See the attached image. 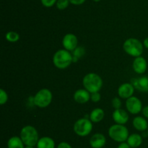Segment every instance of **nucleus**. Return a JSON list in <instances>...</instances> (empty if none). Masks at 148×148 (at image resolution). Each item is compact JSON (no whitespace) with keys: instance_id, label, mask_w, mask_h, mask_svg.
I'll return each instance as SVG.
<instances>
[{"instance_id":"obj_1","label":"nucleus","mask_w":148,"mask_h":148,"mask_svg":"<svg viewBox=\"0 0 148 148\" xmlns=\"http://www.w3.org/2000/svg\"><path fill=\"white\" fill-rule=\"evenodd\" d=\"M103 80L98 74L90 73L86 74L82 79L83 86L90 93L98 92L103 86Z\"/></svg>"},{"instance_id":"obj_2","label":"nucleus","mask_w":148,"mask_h":148,"mask_svg":"<svg viewBox=\"0 0 148 148\" xmlns=\"http://www.w3.org/2000/svg\"><path fill=\"white\" fill-rule=\"evenodd\" d=\"M53 65L56 68L63 70L67 68L73 62V55L66 49L56 51L53 56Z\"/></svg>"},{"instance_id":"obj_3","label":"nucleus","mask_w":148,"mask_h":148,"mask_svg":"<svg viewBox=\"0 0 148 148\" xmlns=\"http://www.w3.org/2000/svg\"><path fill=\"white\" fill-rule=\"evenodd\" d=\"M20 138L25 146L35 147L39 140L38 132L33 126L27 125L20 131Z\"/></svg>"},{"instance_id":"obj_4","label":"nucleus","mask_w":148,"mask_h":148,"mask_svg":"<svg viewBox=\"0 0 148 148\" xmlns=\"http://www.w3.org/2000/svg\"><path fill=\"white\" fill-rule=\"evenodd\" d=\"M123 49L127 55L134 57L141 56L144 50V45L139 39L130 38L124 41Z\"/></svg>"},{"instance_id":"obj_5","label":"nucleus","mask_w":148,"mask_h":148,"mask_svg":"<svg viewBox=\"0 0 148 148\" xmlns=\"http://www.w3.org/2000/svg\"><path fill=\"white\" fill-rule=\"evenodd\" d=\"M108 135L110 138L117 142H124L127 140L129 137V130L124 125H112L108 129Z\"/></svg>"},{"instance_id":"obj_6","label":"nucleus","mask_w":148,"mask_h":148,"mask_svg":"<svg viewBox=\"0 0 148 148\" xmlns=\"http://www.w3.org/2000/svg\"><path fill=\"white\" fill-rule=\"evenodd\" d=\"M74 132L79 136H86L91 133L92 130V122L90 119L82 118L75 123L73 126Z\"/></svg>"},{"instance_id":"obj_7","label":"nucleus","mask_w":148,"mask_h":148,"mask_svg":"<svg viewBox=\"0 0 148 148\" xmlns=\"http://www.w3.org/2000/svg\"><path fill=\"white\" fill-rule=\"evenodd\" d=\"M53 95L51 91L48 89H42L39 90L33 98L35 105L40 108L48 107L51 103Z\"/></svg>"},{"instance_id":"obj_8","label":"nucleus","mask_w":148,"mask_h":148,"mask_svg":"<svg viewBox=\"0 0 148 148\" xmlns=\"http://www.w3.org/2000/svg\"><path fill=\"white\" fill-rule=\"evenodd\" d=\"M126 107L127 111L133 115H137L143 110V103L141 100L137 97H130L126 101Z\"/></svg>"},{"instance_id":"obj_9","label":"nucleus","mask_w":148,"mask_h":148,"mask_svg":"<svg viewBox=\"0 0 148 148\" xmlns=\"http://www.w3.org/2000/svg\"><path fill=\"white\" fill-rule=\"evenodd\" d=\"M78 44L77 37L73 33H66L62 39V46L67 51H74Z\"/></svg>"},{"instance_id":"obj_10","label":"nucleus","mask_w":148,"mask_h":148,"mask_svg":"<svg viewBox=\"0 0 148 148\" xmlns=\"http://www.w3.org/2000/svg\"><path fill=\"white\" fill-rule=\"evenodd\" d=\"M131 83L134 89L140 92H148V76H141L132 78Z\"/></svg>"},{"instance_id":"obj_11","label":"nucleus","mask_w":148,"mask_h":148,"mask_svg":"<svg viewBox=\"0 0 148 148\" xmlns=\"http://www.w3.org/2000/svg\"><path fill=\"white\" fill-rule=\"evenodd\" d=\"M134 87L131 83H124L119 86L118 89V94L122 99H129L132 97L134 93Z\"/></svg>"},{"instance_id":"obj_12","label":"nucleus","mask_w":148,"mask_h":148,"mask_svg":"<svg viewBox=\"0 0 148 148\" xmlns=\"http://www.w3.org/2000/svg\"><path fill=\"white\" fill-rule=\"evenodd\" d=\"M112 118L114 121L117 124L124 125L128 122L129 115L127 112L124 109H116L113 112Z\"/></svg>"},{"instance_id":"obj_13","label":"nucleus","mask_w":148,"mask_h":148,"mask_svg":"<svg viewBox=\"0 0 148 148\" xmlns=\"http://www.w3.org/2000/svg\"><path fill=\"white\" fill-rule=\"evenodd\" d=\"M133 70L138 74H143L146 72L147 68V60L143 57H137L134 58L132 63Z\"/></svg>"},{"instance_id":"obj_14","label":"nucleus","mask_w":148,"mask_h":148,"mask_svg":"<svg viewBox=\"0 0 148 148\" xmlns=\"http://www.w3.org/2000/svg\"><path fill=\"white\" fill-rule=\"evenodd\" d=\"M90 93L85 89H79L74 94V100L79 104H85L90 100Z\"/></svg>"},{"instance_id":"obj_15","label":"nucleus","mask_w":148,"mask_h":148,"mask_svg":"<svg viewBox=\"0 0 148 148\" xmlns=\"http://www.w3.org/2000/svg\"><path fill=\"white\" fill-rule=\"evenodd\" d=\"M106 143V136L101 133H95L90 139V145L92 148H103L105 146Z\"/></svg>"},{"instance_id":"obj_16","label":"nucleus","mask_w":148,"mask_h":148,"mask_svg":"<svg viewBox=\"0 0 148 148\" xmlns=\"http://www.w3.org/2000/svg\"><path fill=\"white\" fill-rule=\"evenodd\" d=\"M133 126L139 131H145L148 129V123L145 117L136 116L132 121Z\"/></svg>"},{"instance_id":"obj_17","label":"nucleus","mask_w":148,"mask_h":148,"mask_svg":"<svg viewBox=\"0 0 148 148\" xmlns=\"http://www.w3.org/2000/svg\"><path fill=\"white\" fill-rule=\"evenodd\" d=\"M104 116H105L104 110L100 107H97L91 111L89 118L92 123H99L104 118Z\"/></svg>"},{"instance_id":"obj_18","label":"nucleus","mask_w":148,"mask_h":148,"mask_svg":"<svg viewBox=\"0 0 148 148\" xmlns=\"http://www.w3.org/2000/svg\"><path fill=\"white\" fill-rule=\"evenodd\" d=\"M37 148H55V142L49 136H43L38 142Z\"/></svg>"},{"instance_id":"obj_19","label":"nucleus","mask_w":148,"mask_h":148,"mask_svg":"<svg viewBox=\"0 0 148 148\" xmlns=\"http://www.w3.org/2000/svg\"><path fill=\"white\" fill-rule=\"evenodd\" d=\"M127 141L132 148H137L143 143V137L139 133H132L129 136Z\"/></svg>"},{"instance_id":"obj_20","label":"nucleus","mask_w":148,"mask_h":148,"mask_svg":"<svg viewBox=\"0 0 148 148\" xmlns=\"http://www.w3.org/2000/svg\"><path fill=\"white\" fill-rule=\"evenodd\" d=\"M7 147L8 148H25V144L20 136H14L9 139L7 142Z\"/></svg>"},{"instance_id":"obj_21","label":"nucleus","mask_w":148,"mask_h":148,"mask_svg":"<svg viewBox=\"0 0 148 148\" xmlns=\"http://www.w3.org/2000/svg\"><path fill=\"white\" fill-rule=\"evenodd\" d=\"M5 38L7 39V41H8L12 42V43H14V42H17V41H19L20 39V35L17 32L15 31H8L5 35Z\"/></svg>"},{"instance_id":"obj_22","label":"nucleus","mask_w":148,"mask_h":148,"mask_svg":"<svg viewBox=\"0 0 148 148\" xmlns=\"http://www.w3.org/2000/svg\"><path fill=\"white\" fill-rule=\"evenodd\" d=\"M72 52H73V56L78 58V59H79V58L82 57L85 55V48L82 47V46H77V47L75 50L72 51Z\"/></svg>"},{"instance_id":"obj_23","label":"nucleus","mask_w":148,"mask_h":148,"mask_svg":"<svg viewBox=\"0 0 148 148\" xmlns=\"http://www.w3.org/2000/svg\"><path fill=\"white\" fill-rule=\"evenodd\" d=\"M69 3V0H57L56 5L59 10H64L67 8Z\"/></svg>"},{"instance_id":"obj_24","label":"nucleus","mask_w":148,"mask_h":148,"mask_svg":"<svg viewBox=\"0 0 148 148\" xmlns=\"http://www.w3.org/2000/svg\"><path fill=\"white\" fill-rule=\"evenodd\" d=\"M8 100V94H7V91L3 89H0V104L3 105V104H6Z\"/></svg>"},{"instance_id":"obj_25","label":"nucleus","mask_w":148,"mask_h":148,"mask_svg":"<svg viewBox=\"0 0 148 148\" xmlns=\"http://www.w3.org/2000/svg\"><path fill=\"white\" fill-rule=\"evenodd\" d=\"M111 104H112L113 107H114L115 110L116 109H120L122 105V103H121V100L119 97H114V99L111 101Z\"/></svg>"},{"instance_id":"obj_26","label":"nucleus","mask_w":148,"mask_h":148,"mask_svg":"<svg viewBox=\"0 0 148 148\" xmlns=\"http://www.w3.org/2000/svg\"><path fill=\"white\" fill-rule=\"evenodd\" d=\"M40 1L45 7H51L52 6L56 4L57 0H40Z\"/></svg>"},{"instance_id":"obj_27","label":"nucleus","mask_w":148,"mask_h":148,"mask_svg":"<svg viewBox=\"0 0 148 148\" xmlns=\"http://www.w3.org/2000/svg\"><path fill=\"white\" fill-rule=\"evenodd\" d=\"M101 94L99 92L92 93L90 95V100L93 102H98L101 100Z\"/></svg>"},{"instance_id":"obj_28","label":"nucleus","mask_w":148,"mask_h":148,"mask_svg":"<svg viewBox=\"0 0 148 148\" xmlns=\"http://www.w3.org/2000/svg\"><path fill=\"white\" fill-rule=\"evenodd\" d=\"M57 148H72L69 143L66 142H62L58 145Z\"/></svg>"},{"instance_id":"obj_29","label":"nucleus","mask_w":148,"mask_h":148,"mask_svg":"<svg viewBox=\"0 0 148 148\" xmlns=\"http://www.w3.org/2000/svg\"><path fill=\"white\" fill-rule=\"evenodd\" d=\"M70 4H74V5H81L84 4L86 0H69Z\"/></svg>"},{"instance_id":"obj_30","label":"nucleus","mask_w":148,"mask_h":148,"mask_svg":"<svg viewBox=\"0 0 148 148\" xmlns=\"http://www.w3.org/2000/svg\"><path fill=\"white\" fill-rule=\"evenodd\" d=\"M117 148H132L129 145V144L127 143V142H121V143H120L118 147Z\"/></svg>"},{"instance_id":"obj_31","label":"nucleus","mask_w":148,"mask_h":148,"mask_svg":"<svg viewBox=\"0 0 148 148\" xmlns=\"http://www.w3.org/2000/svg\"><path fill=\"white\" fill-rule=\"evenodd\" d=\"M142 112H143V116L145 118H148V105L143 107Z\"/></svg>"},{"instance_id":"obj_32","label":"nucleus","mask_w":148,"mask_h":148,"mask_svg":"<svg viewBox=\"0 0 148 148\" xmlns=\"http://www.w3.org/2000/svg\"><path fill=\"white\" fill-rule=\"evenodd\" d=\"M143 45H144L145 47L148 49V37L145 38V40L143 41Z\"/></svg>"},{"instance_id":"obj_33","label":"nucleus","mask_w":148,"mask_h":148,"mask_svg":"<svg viewBox=\"0 0 148 148\" xmlns=\"http://www.w3.org/2000/svg\"><path fill=\"white\" fill-rule=\"evenodd\" d=\"M25 148H34V147H31V146H25Z\"/></svg>"},{"instance_id":"obj_34","label":"nucleus","mask_w":148,"mask_h":148,"mask_svg":"<svg viewBox=\"0 0 148 148\" xmlns=\"http://www.w3.org/2000/svg\"><path fill=\"white\" fill-rule=\"evenodd\" d=\"M94 1H95V2H98V1H100L101 0H93Z\"/></svg>"},{"instance_id":"obj_35","label":"nucleus","mask_w":148,"mask_h":148,"mask_svg":"<svg viewBox=\"0 0 148 148\" xmlns=\"http://www.w3.org/2000/svg\"><path fill=\"white\" fill-rule=\"evenodd\" d=\"M147 136H148V129H147Z\"/></svg>"}]
</instances>
